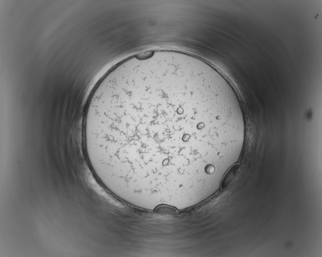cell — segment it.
I'll return each instance as SVG.
<instances>
[{"mask_svg": "<svg viewBox=\"0 0 322 257\" xmlns=\"http://www.w3.org/2000/svg\"><path fill=\"white\" fill-rule=\"evenodd\" d=\"M246 131L227 79L199 57L169 49L110 69L91 92L83 123L96 178L122 201L148 211L207 199L237 161Z\"/></svg>", "mask_w": 322, "mask_h": 257, "instance_id": "6da1fadb", "label": "cell"}]
</instances>
